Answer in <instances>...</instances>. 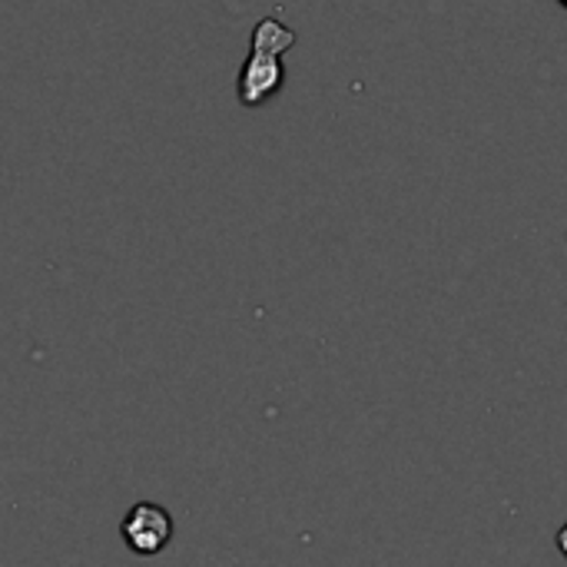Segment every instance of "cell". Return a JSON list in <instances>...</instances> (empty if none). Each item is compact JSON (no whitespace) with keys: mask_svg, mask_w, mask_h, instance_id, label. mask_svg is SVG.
I'll return each instance as SVG.
<instances>
[{"mask_svg":"<svg viewBox=\"0 0 567 567\" xmlns=\"http://www.w3.org/2000/svg\"><path fill=\"white\" fill-rule=\"evenodd\" d=\"M120 535L126 542L130 551L150 558V555H159L169 538H173V518L163 505H153V502H136L123 525H120Z\"/></svg>","mask_w":567,"mask_h":567,"instance_id":"cell-1","label":"cell"},{"mask_svg":"<svg viewBox=\"0 0 567 567\" xmlns=\"http://www.w3.org/2000/svg\"><path fill=\"white\" fill-rule=\"evenodd\" d=\"M282 76H286V70H282V63H279L276 53H259V50H252L249 60H246L243 70H239V103H243V106H259V103H266V100L282 86Z\"/></svg>","mask_w":567,"mask_h":567,"instance_id":"cell-2","label":"cell"},{"mask_svg":"<svg viewBox=\"0 0 567 567\" xmlns=\"http://www.w3.org/2000/svg\"><path fill=\"white\" fill-rule=\"evenodd\" d=\"M292 43H296V33H292L286 23H279L276 17L259 20L256 30H252V50H259V53H276V56H282Z\"/></svg>","mask_w":567,"mask_h":567,"instance_id":"cell-3","label":"cell"},{"mask_svg":"<svg viewBox=\"0 0 567 567\" xmlns=\"http://www.w3.org/2000/svg\"><path fill=\"white\" fill-rule=\"evenodd\" d=\"M558 548H561V555L567 558V525L558 532Z\"/></svg>","mask_w":567,"mask_h":567,"instance_id":"cell-4","label":"cell"},{"mask_svg":"<svg viewBox=\"0 0 567 567\" xmlns=\"http://www.w3.org/2000/svg\"><path fill=\"white\" fill-rule=\"evenodd\" d=\"M561 7H565V10H567V0H561Z\"/></svg>","mask_w":567,"mask_h":567,"instance_id":"cell-5","label":"cell"}]
</instances>
